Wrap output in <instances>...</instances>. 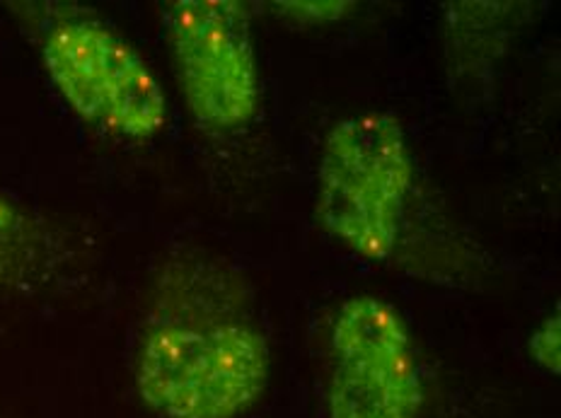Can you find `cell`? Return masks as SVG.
Masks as SVG:
<instances>
[{
	"mask_svg": "<svg viewBox=\"0 0 561 418\" xmlns=\"http://www.w3.org/2000/svg\"><path fill=\"white\" fill-rule=\"evenodd\" d=\"M39 54L58 95L80 119L128 141L168 126V100L131 44L90 10H54L39 25Z\"/></svg>",
	"mask_w": 561,
	"mask_h": 418,
	"instance_id": "7a4b0ae2",
	"label": "cell"
},
{
	"mask_svg": "<svg viewBox=\"0 0 561 418\" xmlns=\"http://www.w3.org/2000/svg\"><path fill=\"white\" fill-rule=\"evenodd\" d=\"M278 13L286 15L296 22H330V20H339L346 18L351 10L356 8V3H339V0H330V3H276Z\"/></svg>",
	"mask_w": 561,
	"mask_h": 418,
	"instance_id": "52a82bcc",
	"label": "cell"
},
{
	"mask_svg": "<svg viewBox=\"0 0 561 418\" xmlns=\"http://www.w3.org/2000/svg\"><path fill=\"white\" fill-rule=\"evenodd\" d=\"M27 220L20 208L5 196H0V257H3V252H13L15 245H22Z\"/></svg>",
	"mask_w": 561,
	"mask_h": 418,
	"instance_id": "ba28073f",
	"label": "cell"
},
{
	"mask_svg": "<svg viewBox=\"0 0 561 418\" xmlns=\"http://www.w3.org/2000/svg\"><path fill=\"white\" fill-rule=\"evenodd\" d=\"M174 73L192 116L210 131L248 126L262 102L250 10L238 0H174L162 10Z\"/></svg>",
	"mask_w": 561,
	"mask_h": 418,
	"instance_id": "277c9868",
	"label": "cell"
},
{
	"mask_svg": "<svg viewBox=\"0 0 561 418\" xmlns=\"http://www.w3.org/2000/svg\"><path fill=\"white\" fill-rule=\"evenodd\" d=\"M424 404L412 334L380 298H351L332 324L330 418H419Z\"/></svg>",
	"mask_w": 561,
	"mask_h": 418,
	"instance_id": "5b68a950",
	"label": "cell"
},
{
	"mask_svg": "<svg viewBox=\"0 0 561 418\" xmlns=\"http://www.w3.org/2000/svg\"><path fill=\"white\" fill-rule=\"evenodd\" d=\"M528 353L533 361L552 375L561 373V320L559 312L542 320L540 327L530 334Z\"/></svg>",
	"mask_w": 561,
	"mask_h": 418,
	"instance_id": "8992f818",
	"label": "cell"
},
{
	"mask_svg": "<svg viewBox=\"0 0 561 418\" xmlns=\"http://www.w3.org/2000/svg\"><path fill=\"white\" fill-rule=\"evenodd\" d=\"M414 179L412 150L390 114L339 121L322 148L318 220L366 259H388Z\"/></svg>",
	"mask_w": 561,
	"mask_h": 418,
	"instance_id": "3957f363",
	"label": "cell"
},
{
	"mask_svg": "<svg viewBox=\"0 0 561 418\" xmlns=\"http://www.w3.org/2000/svg\"><path fill=\"white\" fill-rule=\"evenodd\" d=\"M134 375L138 397L162 418H238L266 390L268 346L250 320L162 283Z\"/></svg>",
	"mask_w": 561,
	"mask_h": 418,
	"instance_id": "6da1fadb",
	"label": "cell"
}]
</instances>
